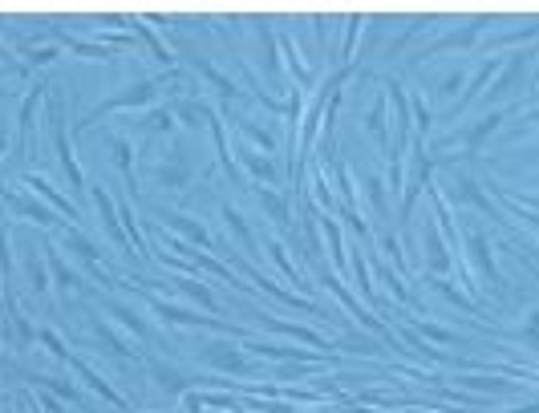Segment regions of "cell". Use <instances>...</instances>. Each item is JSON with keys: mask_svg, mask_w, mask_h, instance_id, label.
Wrapping results in <instances>:
<instances>
[{"mask_svg": "<svg viewBox=\"0 0 539 413\" xmlns=\"http://www.w3.org/2000/svg\"><path fill=\"white\" fill-rule=\"evenodd\" d=\"M507 113L511 110H495V113H486V118H479V126H470V130H462L458 138L462 142H466V146H470V150H479L482 146V138H486V134H495L503 126V118H507Z\"/></svg>", "mask_w": 539, "mask_h": 413, "instance_id": "7a4b0ae2", "label": "cell"}, {"mask_svg": "<svg viewBox=\"0 0 539 413\" xmlns=\"http://www.w3.org/2000/svg\"><path fill=\"white\" fill-rule=\"evenodd\" d=\"M470 260L491 284H499V267H495V255H491V244L482 231H470Z\"/></svg>", "mask_w": 539, "mask_h": 413, "instance_id": "6da1fadb", "label": "cell"}, {"mask_svg": "<svg viewBox=\"0 0 539 413\" xmlns=\"http://www.w3.org/2000/svg\"><path fill=\"white\" fill-rule=\"evenodd\" d=\"M422 337L430 340H442V344H462L458 332H446V328H434V324H422Z\"/></svg>", "mask_w": 539, "mask_h": 413, "instance_id": "5b68a950", "label": "cell"}, {"mask_svg": "<svg viewBox=\"0 0 539 413\" xmlns=\"http://www.w3.org/2000/svg\"><path fill=\"white\" fill-rule=\"evenodd\" d=\"M458 385H466V389H475V393H491V397H499L511 389V381H499V377H482V373H462L458 377Z\"/></svg>", "mask_w": 539, "mask_h": 413, "instance_id": "3957f363", "label": "cell"}, {"mask_svg": "<svg viewBox=\"0 0 539 413\" xmlns=\"http://www.w3.org/2000/svg\"><path fill=\"white\" fill-rule=\"evenodd\" d=\"M426 244H430V267H434V272H446V267H450V255H446V247H442V239H438L434 227H426Z\"/></svg>", "mask_w": 539, "mask_h": 413, "instance_id": "277c9868", "label": "cell"}, {"mask_svg": "<svg viewBox=\"0 0 539 413\" xmlns=\"http://www.w3.org/2000/svg\"><path fill=\"white\" fill-rule=\"evenodd\" d=\"M458 85H462V74H450L442 81V90H438V94H442V97H454V94H458Z\"/></svg>", "mask_w": 539, "mask_h": 413, "instance_id": "8992f818", "label": "cell"}]
</instances>
